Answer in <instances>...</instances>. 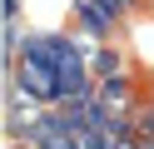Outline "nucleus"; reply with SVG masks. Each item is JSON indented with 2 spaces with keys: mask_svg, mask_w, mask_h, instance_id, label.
Instances as JSON below:
<instances>
[{
  "mask_svg": "<svg viewBox=\"0 0 154 149\" xmlns=\"http://www.w3.org/2000/svg\"><path fill=\"white\" fill-rule=\"evenodd\" d=\"M119 60H124L119 50H109V45H94V50H90V75H94V85H100V79H114V75H119V70H124Z\"/></svg>",
  "mask_w": 154,
  "mask_h": 149,
  "instance_id": "obj_1",
  "label": "nucleus"
},
{
  "mask_svg": "<svg viewBox=\"0 0 154 149\" xmlns=\"http://www.w3.org/2000/svg\"><path fill=\"white\" fill-rule=\"evenodd\" d=\"M94 95H100L109 109H124V104H129V79H124V75H114V79H100V85H94Z\"/></svg>",
  "mask_w": 154,
  "mask_h": 149,
  "instance_id": "obj_2",
  "label": "nucleus"
}]
</instances>
